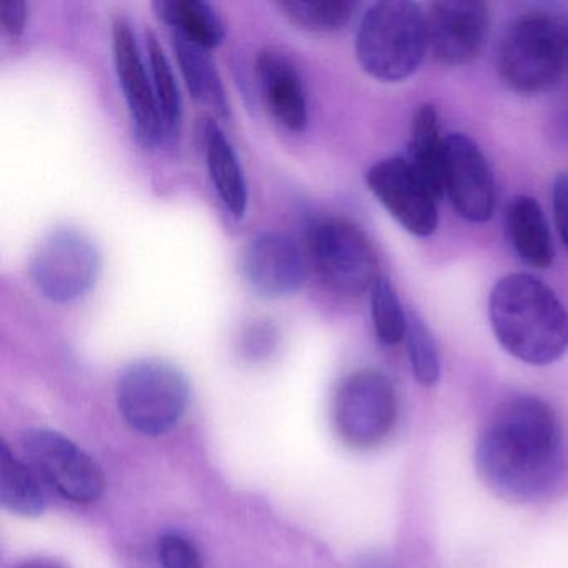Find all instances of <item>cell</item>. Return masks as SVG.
Here are the masks:
<instances>
[{
    "label": "cell",
    "instance_id": "obj_24",
    "mask_svg": "<svg viewBox=\"0 0 568 568\" xmlns=\"http://www.w3.org/2000/svg\"><path fill=\"white\" fill-rule=\"evenodd\" d=\"M372 321L378 341L385 345H397L405 341L408 315L405 314L397 292L390 281L381 277L371 292Z\"/></svg>",
    "mask_w": 568,
    "mask_h": 568
},
{
    "label": "cell",
    "instance_id": "obj_13",
    "mask_svg": "<svg viewBox=\"0 0 568 568\" xmlns=\"http://www.w3.org/2000/svg\"><path fill=\"white\" fill-rule=\"evenodd\" d=\"M428 51L440 64L464 65L478 58L488 36V9L477 0H442L427 14Z\"/></svg>",
    "mask_w": 568,
    "mask_h": 568
},
{
    "label": "cell",
    "instance_id": "obj_8",
    "mask_svg": "<svg viewBox=\"0 0 568 568\" xmlns=\"http://www.w3.org/2000/svg\"><path fill=\"white\" fill-rule=\"evenodd\" d=\"M397 415V394L390 378L382 372L357 371L338 385L332 417L338 437L348 447H377L390 435Z\"/></svg>",
    "mask_w": 568,
    "mask_h": 568
},
{
    "label": "cell",
    "instance_id": "obj_21",
    "mask_svg": "<svg viewBox=\"0 0 568 568\" xmlns=\"http://www.w3.org/2000/svg\"><path fill=\"white\" fill-rule=\"evenodd\" d=\"M444 141L445 139L440 135L437 109L432 104L418 105L412 122L407 159L440 199L444 197V182H442Z\"/></svg>",
    "mask_w": 568,
    "mask_h": 568
},
{
    "label": "cell",
    "instance_id": "obj_3",
    "mask_svg": "<svg viewBox=\"0 0 568 568\" xmlns=\"http://www.w3.org/2000/svg\"><path fill=\"white\" fill-rule=\"evenodd\" d=\"M427 52V19L415 2H377L362 18L355 54L362 69L377 81L412 78Z\"/></svg>",
    "mask_w": 568,
    "mask_h": 568
},
{
    "label": "cell",
    "instance_id": "obj_5",
    "mask_svg": "<svg viewBox=\"0 0 568 568\" xmlns=\"http://www.w3.org/2000/svg\"><path fill=\"white\" fill-rule=\"evenodd\" d=\"M191 397V385L171 362L145 358L122 372L118 405L125 424L148 437H159L175 427Z\"/></svg>",
    "mask_w": 568,
    "mask_h": 568
},
{
    "label": "cell",
    "instance_id": "obj_30",
    "mask_svg": "<svg viewBox=\"0 0 568 568\" xmlns=\"http://www.w3.org/2000/svg\"><path fill=\"white\" fill-rule=\"evenodd\" d=\"M16 568H61L58 567V565L49 564V561H26V564L19 565V567Z\"/></svg>",
    "mask_w": 568,
    "mask_h": 568
},
{
    "label": "cell",
    "instance_id": "obj_10",
    "mask_svg": "<svg viewBox=\"0 0 568 568\" xmlns=\"http://www.w3.org/2000/svg\"><path fill=\"white\" fill-rule=\"evenodd\" d=\"M368 189L385 211L410 234L428 237L438 225V197L407 158L377 162L365 175Z\"/></svg>",
    "mask_w": 568,
    "mask_h": 568
},
{
    "label": "cell",
    "instance_id": "obj_14",
    "mask_svg": "<svg viewBox=\"0 0 568 568\" xmlns=\"http://www.w3.org/2000/svg\"><path fill=\"white\" fill-rule=\"evenodd\" d=\"M241 271L255 294L282 298L304 287L307 265L301 247L288 235L261 232L245 245Z\"/></svg>",
    "mask_w": 568,
    "mask_h": 568
},
{
    "label": "cell",
    "instance_id": "obj_17",
    "mask_svg": "<svg viewBox=\"0 0 568 568\" xmlns=\"http://www.w3.org/2000/svg\"><path fill=\"white\" fill-rule=\"evenodd\" d=\"M507 227L518 257L535 268H548L554 262L550 229L538 202L530 195L511 199Z\"/></svg>",
    "mask_w": 568,
    "mask_h": 568
},
{
    "label": "cell",
    "instance_id": "obj_28",
    "mask_svg": "<svg viewBox=\"0 0 568 568\" xmlns=\"http://www.w3.org/2000/svg\"><path fill=\"white\" fill-rule=\"evenodd\" d=\"M551 205H554L555 225L561 242L568 248V174L555 178L551 187Z\"/></svg>",
    "mask_w": 568,
    "mask_h": 568
},
{
    "label": "cell",
    "instance_id": "obj_11",
    "mask_svg": "<svg viewBox=\"0 0 568 568\" xmlns=\"http://www.w3.org/2000/svg\"><path fill=\"white\" fill-rule=\"evenodd\" d=\"M112 52L119 84L131 112L135 138L145 149H155L162 144L168 132L155 98L151 71L145 68L138 38L125 19H115L112 26Z\"/></svg>",
    "mask_w": 568,
    "mask_h": 568
},
{
    "label": "cell",
    "instance_id": "obj_7",
    "mask_svg": "<svg viewBox=\"0 0 568 568\" xmlns=\"http://www.w3.org/2000/svg\"><path fill=\"white\" fill-rule=\"evenodd\" d=\"M101 265L98 245L85 232L61 227L39 242L29 274L48 301L69 304L94 287Z\"/></svg>",
    "mask_w": 568,
    "mask_h": 568
},
{
    "label": "cell",
    "instance_id": "obj_25",
    "mask_svg": "<svg viewBox=\"0 0 568 568\" xmlns=\"http://www.w3.org/2000/svg\"><path fill=\"white\" fill-rule=\"evenodd\" d=\"M405 341L415 381L424 387H434L440 378V357L430 331L417 314L408 315Z\"/></svg>",
    "mask_w": 568,
    "mask_h": 568
},
{
    "label": "cell",
    "instance_id": "obj_23",
    "mask_svg": "<svg viewBox=\"0 0 568 568\" xmlns=\"http://www.w3.org/2000/svg\"><path fill=\"white\" fill-rule=\"evenodd\" d=\"M277 6L294 24L312 32L341 31L361 9L352 0H284Z\"/></svg>",
    "mask_w": 568,
    "mask_h": 568
},
{
    "label": "cell",
    "instance_id": "obj_22",
    "mask_svg": "<svg viewBox=\"0 0 568 568\" xmlns=\"http://www.w3.org/2000/svg\"><path fill=\"white\" fill-rule=\"evenodd\" d=\"M145 49H148L149 65H151L149 71H151L155 98H158L162 119H164L165 132L168 135L179 134L182 119H184L181 91H179L168 54L162 49L158 36L152 31L145 32Z\"/></svg>",
    "mask_w": 568,
    "mask_h": 568
},
{
    "label": "cell",
    "instance_id": "obj_27",
    "mask_svg": "<svg viewBox=\"0 0 568 568\" xmlns=\"http://www.w3.org/2000/svg\"><path fill=\"white\" fill-rule=\"evenodd\" d=\"M277 345V331L271 322L248 325L242 338V351L248 358H261L271 354Z\"/></svg>",
    "mask_w": 568,
    "mask_h": 568
},
{
    "label": "cell",
    "instance_id": "obj_4",
    "mask_svg": "<svg viewBox=\"0 0 568 568\" xmlns=\"http://www.w3.org/2000/svg\"><path fill=\"white\" fill-rule=\"evenodd\" d=\"M568 64V32L564 22L545 12L517 19L498 51L501 81L521 95L551 91Z\"/></svg>",
    "mask_w": 568,
    "mask_h": 568
},
{
    "label": "cell",
    "instance_id": "obj_1",
    "mask_svg": "<svg viewBox=\"0 0 568 568\" xmlns=\"http://www.w3.org/2000/svg\"><path fill=\"white\" fill-rule=\"evenodd\" d=\"M477 468L500 497H544L565 471L564 434L554 408L534 395L504 402L477 444Z\"/></svg>",
    "mask_w": 568,
    "mask_h": 568
},
{
    "label": "cell",
    "instance_id": "obj_29",
    "mask_svg": "<svg viewBox=\"0 0 568 568\" xmlns=\"http://www.w3.org/2000/svg\"><path fill=\"white\" fill-rule=\"evenodd\" d=\"M29 4L22 0H11L0 6V22L11 38H21L28 28Z\"/></svg>",
    "mask_w": 568,
    "mask_h": 568
},
{
    "label": "cell",
    "instance_id": "obj_19",
    "mask_svg": "<svg viewBox=\"0 0 568 568\" xmlns=\"http://www.w3.org/2000/svg\"><path fill=\"white\" fill-rule=\"evenodd\" d=\"M174 48L192 99L211 108L219 118H229L227 94L207 49L175 34Z\"/></svg>",
    "mask_w": 568,
    "mask_h": 568
},
{
    "label": "cell",
    "instance_id": "obj_16",
    "mask_svg": "<svg viewBox=\"0 0 568 568\" xmlns=\"http://www.w3.org/2000/svg\"><path fill=\"white\" fill-rule=\"evenodd\" d=\"M204 152L209 175L222 204L234 217H244L248 204L244 169L234 145L217 122H205Z\"/></svg>",
    "mask_w": 568,
    "mask_h": 568
},
{
    "label": "cell",
    "instance_id": "obj_15",
    "mask_svg": "<svg viewBox=\"0 0 568 568\" xmlns=\"http://www.w3.org/2000/svg\"><path fill=\"white\" fill-rule=\"evenodd\" d=\"M255 78L272 118L287 131H304L308 122L307 94L294 62L277 49H264L255 58Z\"/></svg>",
    "mask_w": 568,
    "mask_h": 568
},
{
    "label": "cell",
    "instance_id": "obj_12",
    "mask_svg": "<svg viewBox=\"0 0 568 568\" xmlns=\"http://www.w3.org/2000/svg\"><path fill=\"white\" fill-rule=\"evenodd\" d=\"M442 182L444 195L458 215L475 224L490 221L495 211L494 175L487 159L467 135L445 138Z\"/></svg>",
    "mask_w": 568,
    "mask_h": 568
},
{
    "label": "cell",
    "instance_id": "obj_18",
    "mask_svg": "<svg viewBox=\"0 0 568 568\" xmlns=\"http://www.w3.org/2000/svg\"><path fill=\"white\" fill-rule=\"evenodd\" d=\"M155 14L174 29L175 36L201 48H219L225 39V24L214 6L204 0H155Z\"/></svg>",
    "mask_w": 568,
    "mask_h": 568
},
{
    "label": "cell",
    "instance_id": "obj_9",
    "mask_svg": "<svg viewBox=\"0 0 568 568\" xmlns=\"http://www.w3.org/2000/svg\"><path fill=\"white\" fill-rule=\"evenodd\" d=\"M22 448L36 474L61 497L92 504L104 494L105 478L98 462L71 438L54 430L26 432Z\"/></svg>",
    "mask_w": 568,
    "mask_h": 568
},
{
    "label": "cell",
    "instance_id": "obj_26",
    "mask_svg": "<svg viewBox=\"0 0 568 568\" xmlns=\"http://www.w3.org/2000/svg\"><path fill=\"white\" fill-rule=\"evenodd\" d=\"M162 568H204L197 547L184 535L164 534L155 544Z\"/></svg>",
    "mask_w": 568,
    "mask_h": 568
},
{
    "label": "cell",
    "instance_id": "obj_20",
    "mask_svg": "<svg viewBox=\"0 0 568 568\" xmlns=\"http://www.w3.org/2000/svg\"><path fill=\"white\" fill-rule=\"evenodd\" d=\"M0 504L19 517H39L48 504L41 477L8 444L0 447Z\"/></svg>",
    "mask_w": 568,
    "mask_h": 568
},
{
    "label": "cell",
    "instance_id": "obj_2",
    "mask_svg": "<svg viewBox=\"0 0 568 568\" xmlns=\"http://www.w3.org/2000/svg\"><path fill=\"white\" fill-rule=\"evenodd\" d=\"M488 314L498 344L518 361L550 365L568 351V312L534 275L511 274L497 282Z\"/></svg>",
    "mask_w": 568,
    "mask_h": 568
},
{
    "label": "cell",
    "instance_id": "obj_6",
    "mask_svg": "<svg viewBox=\"0 0 568 568\" xmlns=\"http://www.w3.org/2000/svg\"><path fill=\"white\" fill-rule=\"evenodd\" d=\"M308 251L315 272L332 292L358 297L374 288L378 257L367 235L344 219L315 222L308 234Z\"/></svg>",
    "mask_w": 568,
    "mask_h": 568
}]
</instances>
